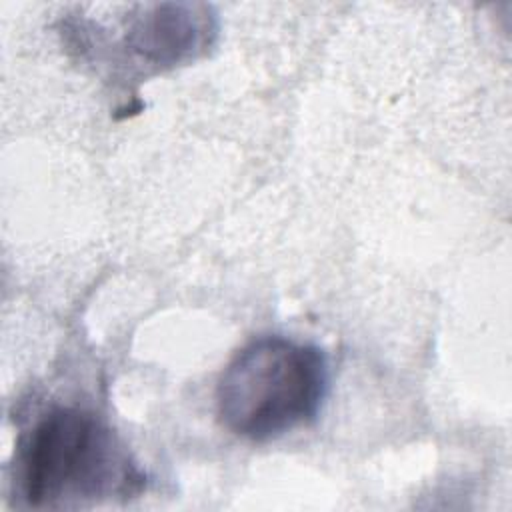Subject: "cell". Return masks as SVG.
<instances>
[{"label":"cell","instance_id":"obj_1","mask_svg":"<svg viewBox=\"0 0 512 512\" xmlns=\"http://www.w3.org/2000/svg\"><path fill=\"white\" fill-rule=\"evenodd\" d=\"M12 482L26 506L62 508L130 498L144 490L146 476L100 416L52 406L20 436Z\"/></svg>","mask_w":512,"mask_h":512},{"label":"cell","instance_id":"obj_2","mask_svg":"<svg viewBox=\"0 0 512 512\" xmlns=\"http://www.w3.org/2000/svg\"><path fill=\"white\" fill-rule=\"evenodd\" d=\"M328 392L324 352L284 336H260L242 346L216 384V412L226 430L266 442L310 424Z\"/></svg>","mask_w":512,"mask_h":512},{"label":"cell","instance_id":"obj_3","mask_svg":"<svg viewBox=\"0 0 512 512\" xmlns=\"http://www.w3.org/2000/svg\"><path fill=\"white\" fill-rule=\"evenodd\" d=\"M128 20L124 46L152 66H174L194 58L214 32L202 4H152Z\"/></svg>","mask_w":512,"mask_h":512}]
</instances>
